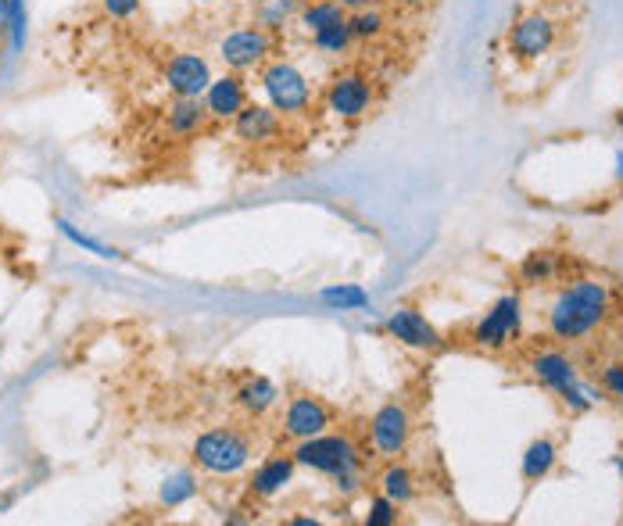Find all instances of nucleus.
<instances>
[{"label": "nucleus", "mask_w": 623, "mask_h": 526, "mask_svg": "<svg viewBox=\"0 0 623 526\" xmlns=\"http://www.w3.org/2000/svg\"><path fill=\"white\" fill-rule=\"evenodd\" d=\"M555 466V444L552 441H534L527 448V455H523V476L527 480H541V476H548Z\"/></svg>", "instance_id": "nucleus-21"}, {"label": "nucleus", "mask_w": 623, "mask_h": 526, "mask_svg": "<svg viewBox=\"0 0 623 526\" xmlns=\"http://www.w3.org/2000/svg\"><path fill=\"white\" fill-rule=\"evenodd\" d=\"M294 462L308 469H319V473L341 476V473H355L359 469V451L348 437H308L298 444L294 451Z\"/></svg>", "instance_id": "nucleus-5"}, {"label": "nucleus", "mask_w": 623, "mask_h": 526, "mask_svg": "<svg viewBox=\"0 0 623 526\" xmlns=\"http://www.w3.org/2000/svg\"><path fill=\"white\" fill-rule=\"evenodd\" d=\"M190 4H212V0H190Z\"/></svg>", "instance_id": "nucleus-34"}, {"label": "nucleus", "mask_w": 623, "mask_h": 526, "mask_svg": "<svg viewBox=\"0 0 623 526\" xmlns=\"http://www.w3.org/2000/svg\"><path fill=\"white\" fill-rule=\"evenodd\" d=\"M283 129L280 122V111L269 104H244L240 108V115L233 119V133H237V140H244V144H269V140H276Z\"/></svg>", "instance_id": "nucleus-11"}, {"label": "nucleus", "mask_w": 623, "mask_h": 526, "mask_svg": "<svg viewBox=\"0 0 623 526\" xmlns=\"http://www.w3.org/2000/svg\"><path fill=\"white\" fill-rule=\"evenodd\" d=\"M577 22V0H534L505 33L498 58L505 65L502 83H552L573 51Z\"/></svg>", "instance_id": "nucleus-1"}, {"label": "nucleus", "mask_w": 623, "mask_h": 526, "mask_svg": "<svg viewBox=\"0 0 623 526\" xmlns=\"http://www.w3.org/2000/svg\"><path fill=\"white\" fill-rule=\"evenodd\" d=\"M212 119L201 97H176V104L169 108V133L172 136H194L205 129V122Z\"/></svg>", "instance_id": "nucleus-15"}, {"label": "nucleus", "mask_w": 623, "mask_h": 526, "mask_svg": "<svg viewBox=\"0 0 623 526\" xmlns=\"http://www.w3.org/2000/svg\"><path fill=\"white\" fill-rule=\"evenodd\" d=\"M606 308H609V294L602 283H591V280L573 283V287H566L559 294V301L548 312V330L559 340H581L606 319Z\"/></svg>", "instance_id": "nucleus-2"}, {"label": "nucleus", "mask_w": 623, "mask_h": 526, "mask_svg": "<svg viewBox=\"0 0 623 526\" xmlns=\"http://www.w3.org/2000/svg\"><path fill=\"white\" fill-rule=\"evenodd\" d=\"M394 519H398V505H394L391 498H376L373 509H369V526H391Z\"/></svg>", "instance_id": "nucleus-28"}, {"label": "nucleus", "mask_w": 623, "mask_h": 526, "mask_svg": "<svg viewBox=\"0 0 623 526\" xmlns=\"http://www.w3.org/2000/svg\"><path fill=\"white\" fill-rule=\"evenodd\" d=\"M11 43L22 47L26 43V8H22V0H11Z\"/></svg>", "instance_id": "nucleus-29"}, {"label": "nucleus", "mask_w": 623, "mask_h": 526, "mask_svg": "<svg viewBox=\"0 0 623 526\" xmlns=\"http://www.w3.org/2000/svg\"><path fill=\"white\" fill-rule=\"evenodd\" d=\"M101 8L108 11L111 18H129L140 8V0H101Z\"/></svg>", "instance_id": "nucleus-30"}, {"label": "nucleus", "mask_w": 623, "mask_h": 526, "mask_svg": "<svg viewBox=\"0 0 623 526\" xmlns=\"http://www.w3.org/2000/svg\"><path fill=\"white\" fill-rule=\"evenodd\" d=\"M602 383H606V387L616 394V398H623V365H606V373H602Z\"/></svg>", "instance_id": "nucleus-31"}, {"label": "nucleus", "mask_w": 623, "mask_h": 526, "mask_svg": "<svg viewBox=\"0 0 623 526\" xmlns=\"http://www.w3.org/2000/svg\"><path fill=\"white\" fill-rule=\"evenodd\" d=\"M319 297L333 308H366L369 305V294L359 287H333V290H323Z\"/></svg>", "instance_id": "nucleus-25"}, {"label": "nucleus", "mask_w": 623, "mask_h": 526, "mask_svg": "<svg viewBox=\"0 0 623 526\" xmlns=\"http://www.w3.org/2000/svg\"><path fill=\"white\" fill-rule=\"evenodd\" d=\"M351 40H355V36H351L348 18H344V22H337V26H326V29H319V33H312V43H316L323 54H330V58H341V54H348Z\"/></svg>", "instance_id": "nucleus-19"}, {"label": "nucleus", "mask_w": 623, "mask_h": 526, "mask_svg": "<svg viewBox=\"0 0 623 526\" xmlns=\"http://www.w3.org/2000/svg\"><path fill=\"white\" fill-rule=\"evenodd\" d=\"M516 330H520V301L516 297H502L477 323L473 340H477L480 348H502V344H509L516 337Z\"/></svg>", "instance_id": "nucleus-9"}, {"label": "nucleus", "mask_w": 623, "mask_h": 526, "mask_svg": "<svg viewBox=\"0 0 623 526\" xmlns=\"http://www.w3.org/2000/svg\"><path fill=\"white\" fill-rule=\"evenodd\" d=\"M373 104V83L359 72H348V76H337L326 86V108L337 115V119H362Z\"/></svg>", "instance_id": "nucleus-7"}, {"label": "nucleus", "mask_w": 623, "mask_h": 526, "mask_svg": "<svg viewBox=\"0 0 623 526\" xmlns=\"http://www.w3.org/2000/svg\"><path fill=\"white\" fill-rule=\"evenodd\" d=\"M197 487H194V476H187V473H180L176 476V480H169V484H165V491H162V501L165 505H183V501L190 498V494H194Z\"/></svg>", "instance_id": "nucleus-26"}, {"label": "nucleus", "mask_w": 623, "mask_h": 526, "mask_svg": "<svg viewBox=\"0 0 623 526\" xmlns=\"http://www.w3.org/2000/svg\"><path fill=\"white\" fill-rule=\"evenodd\" d=\"M11 29V0H0V36Z\"/></svg>", "instance_id": "nucleus-32"}, {"label": "nucleus", "mask_w": 623, "mask_h": 526, "mask_svg": "<svg viewBox=\"0 0 623 526\" xmlns=\"http://www.w3.org/2000/svg\"><path fill=\"white\" fill-rule=\"evenodd\" d=\"M208 83H212V68L201 54H176L165 65V86L176 97H205Z\"/></svg>", "instance_id": "nucleus-8"}, {"label": "nucleus", "mask_w": 623, "mask_h": 526, "mask_svg": "<svg viewBox=\"0 0 623 526\" xmlns=\"http://www.w3.org/2000/svg\"><path fill=\"white\" fill-rule=\"evenodd\" d=\"M384 494L394 501V505H405V501H412V494H416V484H412V473L405 466H391L384 473Z\"/></svg>", "instance_id": "nucleus-22"}, {"label": "nucleus", "mask_w": 623, "mask_h": 526, "mask_svg": "<svg viewBox=\"0 0 623 526\" xmlns=\"http://www.w3.org/2000/svg\"><path fill=\"white\" fill-rule=\"evenodd\" d=\"M555 269H559V258H555L552 251H538V255H530L527 262H523L520 276L527 283H545L555 276Z\"/></svg>", "instance_id": "nucleus-24"}, {"label": "nucleus", "mask_w": 623, "mask_h": 526, "mask_svg": "<svg viewBox=\"0 0 623 526\" xmlns=\"http://www.w3.org/2000/svg\"><path fill=\"white\" fill-rule=\"evenodd\" d=\"M291 473H294V459H273V462H265V466L255 473V494H262V498L276 494L283 484H287V480H291Z\"/></svg>", "instance_id": "nucleus-18"}, {"label": "nucleus", "mask_w": 623, "mask_h": 526, "mask_svg": "<svg viewBox=\"0 0 623 526\" xmlns=\"http://www.w3.org/2000/svg\"><path fill=\"white\" fill-rule=\"evenodd\" d=\"M530 369H534V376H538L541 383L555 387V391L563 394V398L573 391V387H577V373H573V365L566 362L563 355H552V351H548V355H538Z\"/></svg>", "instance_id": "nucleus-16"}, {"label": "nucleus", "mask_w": 623, "mask_h": 526, "mask_svg": "<svg viewBox=\"0 0 623 526\" xmlns=\"http://www.w3.org/2000/svg\"><path fill=\"white\" fill-rule=\"evenodd\" d=\"M194 459H197V466L208 469V473L230 476V473H237V469L248 466L251 448L237 430H208L197 437Z\"/></svg>", "instance_id": "nucleus-4"}, {"label": "nucleus", "mask_w": 623, "mask_h": 526, "mask_svg": "<svg viewBox=\"0 0 623 526\" xmlns=\"http://www.w3.org/2000/svg\"><path fill=\"white\" fill-rule=\"evenodd\" d=\"M330 426V412L319 405L316 398H294L287 416H283V430L298 437V441H308V437H319V433Z\"/></svg>", "instance_id": "nucleus-13"}, {"label": "nucleus", "mask_w": 623, "mask_h": 526, "mask_svg": "<svg viewBox=\"0 0 623 526\" xmlns=\"http://www.w3.org/2000/svg\"><path fill=\"white\" fill-rule=\"evenodd\" d=\"M348 18V8H344L341 0H308L305 8H301V26L308 33H319L326 26H337Z\"/></svg>", "instance_id": "nucleus-17"}, {"label": "nucleus", "mask_w": 623, "mask_h": 526, "mask_svg": "<svg viewBox=\"0 0 623 526\" xmlns=\"http://www.w3.org/2000/svg\"><path fill=\"white\" fill-rule=\"evenodd\" d=\"M344 8H351V11H359V8H369V0H341Z\"/></svg>", "instance_id": "nucleus-33"}, {"label": "nucleus", "mask_w": 623, "mask_h": 526, "mask_svg": "<svg viewBox=\"0 0 623 526\" xmlns=\"http://www.w3.org/2000/svg\"><path fill=\"white\" fill-rule=\"evenodd\" d=\"M237 401L248 408L251 416H262L265 408L276 405V387L269 380H251V383H244V387H240Z\"/></svg>", "instance_id": "nucleus-20"}, {"label": "nucleus", "mask_w": 623, "mask_h": 526, "mask_svg": "<svg viewBox=\"0 0 623 526\" xmlns=\"http://www.w3.org/2000/svg\"><path fill=\"white\" fill-rule=\"evenodd\" d=\"M262 90L280 115H301V111H308V101H312L308 76L301 72V68H294L291 61H273V65H265L262 68Z\"/></svg>", "instance_id": "nucleus-3"}, {"label": "nucleus", "mask_w": 623, "mask_h": 526, "mask_svg": "<svg viewBox=\"0 0 623 526\" xmlns=\"http://www.w3.org/2000/svg\"><path fill=\"white\" fill-rule=\"evenodd\" d=\"M387 330H391L398 340H405V344H412V348H427V351L441 348V333H437L419 312H412V308H398V312H391Z\"/></svg>", "instance_id": "nucleus-14"}, {"label": "nucleus", "mask_w": 623, "mask_h": 526, "mask_svg": "<svg viewBox=\"0 0 623 526\" xmlns=\"http://www.w3.org/2000/svg\"><path fill=\"white\" fill-rule=\"evenodd\" d=\"M61 226V233L72 240V244H79V247H86L90 255H97V258H119V251H111V247H104V244H97V240H90V237H83V233L76 230V226H69V222H58Z\"/></svg>", "instance_id": "nucleus-27"}, {"label": "nucleus", "mask_w": 623, "mask_h": 526, "mask_svg": "<svg viewBox=\"0 0 623 526\" xmlns=\"http://www.w3.org/2000/svg\"><path fill=\"white\" fill-rule=\"evenodd\" d=\"M369 433H373V444L380 455H398V451H405L412 433L409 412L402 405H384L369 423Z\"/></svg>", "instance_id": "nucleus-10"}, {"label": "nucleus", "mask_w": 623, "mask_h": 526, "mask_svg": "<svg viewBox=\"0 0 623 526\" xmlns=\"http://www.w3.org/2000/svg\"><path fill=\"white\" fill-rule=\"evenodd\" d=\"M348 26H351V36L355 40H376V36L384 33V15L376 8H359L355 15H348Z\"/></svg>", "instance_id": "nucleus-23"}, {"label": "nucleus", "mask_w": 623, "mask_h": 526, "mask_svg": "<svg viewBox=\"0 0 623 526\" xmlns=\"http://www.w3.org/2000/svg\"><path fill=\"white\" fill-rule=\"evenodd\" d=\"M248 104V90H244V79L237 72L222 79H212L205 90V108L212 119H237L240 108Z\"/></svg>", "instance_id": "nucleus-12"}, {"label": "nucleus", "mask_w": 623, "mask_h": 526, "mask_svg": "<svg viewBox=\"0 0 623 526\" xmlns=\"http://www.w3.org/2000/svg\"><path fill=\"white\" fill-rule=\"evenodd\" d=\"M273 54V36L265 29H233L230 36H222L219 43V58L226 68L233 72H248V68H258L265 58Z\"/></svg>", "instance_id": "nucleus-6"}]
</instances>
